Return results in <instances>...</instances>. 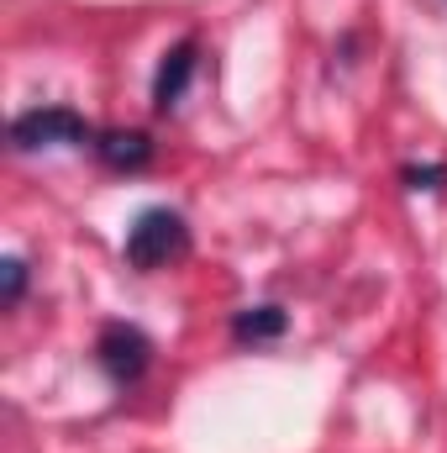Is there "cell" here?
<instances>
[{"instance_id":"2","label":"cell","mask_w":447,"mask_h":453,"mask_svg":"<svg viewBox=\"0 0 447 453\" xmlns=\"http://www.w3.org/2000/svg\"><path fill=\"white\" fill-rule=\"evenodd\" d=\"M11 142L21 153H37V148H80V142H90V127H85V116L69 111V106H37V111H21L11 121Z\"/></svg>"},{"instance_id":"7","label":"cell","mask_w":447,"mask_h":453,"mask_svg":"<svg viewBox=\"0 0 447 453\" xmlns=\"http://www.w3.org/2000/svg\"><path fill=\"white\" fill-rule=\"evenodd\" d=\"M27 290V264L21 258H5V306H16Z\"/></svg>"},{"instance_id":"1","label":"cell","mask_w":447,"mask_h":453,"mask_svg":"<svg viewBox=\"0 0 447 453\" xmlns=\"http://www.w3.org/2000/svg\"><path fill=\"white\" fill-rule=\"evenodd\" d=\"M185 248H190V226L169 206H153V211H142L137 222L126 226V264L132 269H163Z\"/></svg>"},{"instance_id":"5","label":"cell","mask_w":447,"mask_h":453,"mask_svg":"<svg viewBox=\"0 0 447 453\" xmlns=\"http://www.w3.org/2000/svg\"><path fill=\"white\" fill-rule=\"evenodd\" d=\"M95 153H101L111 169H142V164L153 158V142H148V132H106V137L95 142Z\"/></svg>"},{"instance_id":"4","label":"cell","mask_w":447,"mask_h":453,"mask_svg":"<svg viewBox=\"0 0 447 453\" xmlns=\"http://www.w3.org/2000/svg\"><path fill=\"white\" fill-rule=\"evenodd\" d=\"M190 74H195V42H179L174 53H163V69H158V80H153V106H158V111L179 106Z\"/></svg>"},{"instance_id":"3","label":"cell","mask_w":447,"mask_h":453,"mask_svg":"<svg viewBox=\"0 0 447 453\" xmlns=\"http://www.w3.org/2000/svg\"><path fill=\"white\" fill-rule=\"evenodd\" d=\"M95 358H101V369L111 374L116 385H137L148 358H153V342L142 338L137 327H126V322H111L101 333V342H95Z\"/></svg>"},{"instance_id":"6","label":"cell","mask_w":447,"mask_h":453,"mask_svg":"<svg viewBox=\"0 0 447 453\" xmlns=\"http://www.w3.org/2000/svg\"><path fill=\"white\" fill-rule=\"evenodd\" d=\"M231 333L242 342H269V338L284 333V311H279V306H247V311H237Z\"/></svg>"}]
</instances>
